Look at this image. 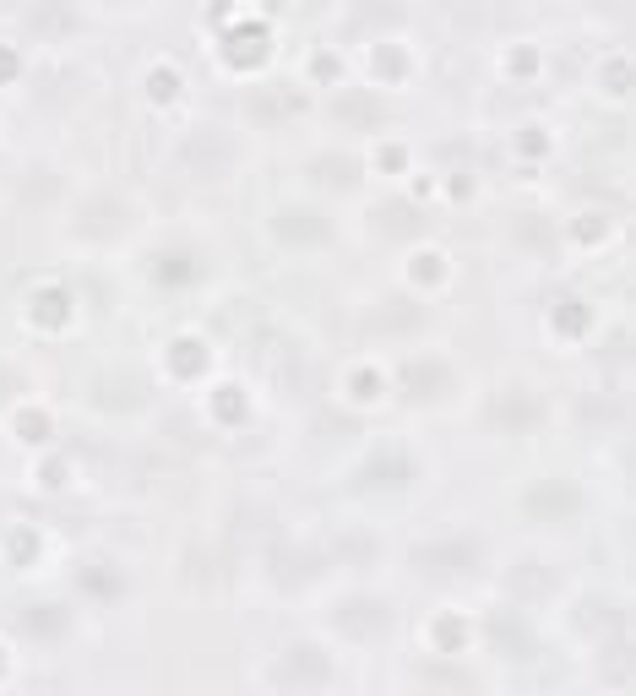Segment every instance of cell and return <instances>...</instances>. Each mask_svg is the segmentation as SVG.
Here are the masks:
<instances>
[{
  "label": "cell",
  "instance_id": "1",
  "mask_svg": "<svg viewBox=\"0 0 636 696\" xmlns=\"http://www.w3.org/2000/svg\"><path fill=\"white\" fill-rule=\"evenodd\" d=\"M185 164H191L196 174H218L223 164H229V142H223L218 131H196L191 142H185Z\"/></svg>",
  "mask_w": 636,
  "mask_h": 696
},
{
  "label": "cell",
  "instance_id": "2",
  "mask_svg": "<svg viewBox=\"0 0 636 696\" xmlns=\"http://www.w3.org/2000/svg\"><path fill=\"white\" fill-rule=\"evenodd\" d=\"M419 561H430L424 571H463V566L479 561V550H473V544H441V550H424Z\"/></svg>",
  "mask_w": 636,
  "mask_h": 696
},
{
  "label": "cell",
  "instance_id": "3",
  "mask_svg": "<svg viewBox=\"0 0 636 696\" xmlns=\"http://www.w3.org/2000/svg\"><path fill=\"white\" fill-rule=\"evenodd\" d=\"M33 28H39V33H66V28H77V17H71L60 0H49V6L33 11Z\"/></svg>",
  "mask_w": 636,
  "mask_h": 696
},
{
  "label": "cell",
  "instance_id": "4",
  "mask_svg": "<svg viewBox=\"0 0 636 696\" xmlns=\"http://www.w3.org/2000/svg\"><path fill=\"white\" fill-rule=\"evenodd\" d=\"M343 626H354V631H376V626H386V615H381V604H354L343 615Z\"/></svg>",
  "mask_w": 636,
  "mask_h": 696
}]
</instances>
